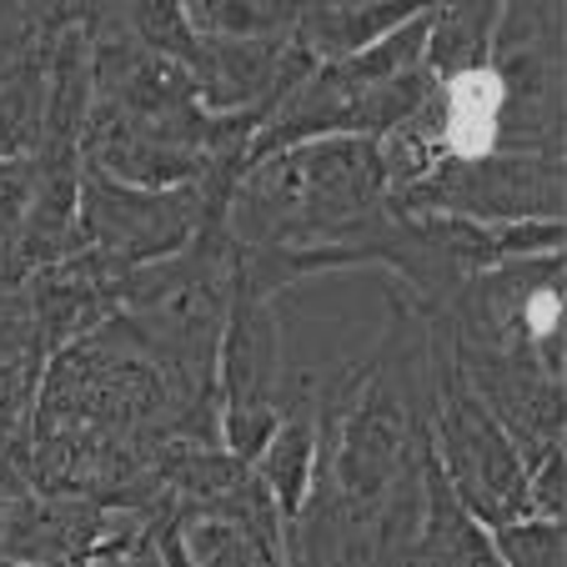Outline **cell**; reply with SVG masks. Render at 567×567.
Here are the masks:
<instances>
[{
    "mask_svg": "<svg viewBox=\"0 0 567 567\" xmlns=\"http://www.w3.org/2000/svg\"><path fill=\"white\" fill-rule=\"evenodd\" d=\"M427 321L392 301L382 342L317 386V457L287 523V567H402L432 462Z\"/></svg>",
    "mask_w": 567,
    "mask_h": 567,
    "instance_id": "obj_1",
    "label": "cell"
},
{
    "mask_svg": "<svg viewBox=\"0 0 567 567\" xmlns=\"http://www.w3.org/2000/svg\"><path fill=\"white\" fill-rule=\"evenodd\" d=\"M392 192L372 136H321L247 161L226 206V236L271 251L281 287L317 271H347L382 231Z\"/></svg>",
    "mask_w": 567,
    "mask_h": 567,
    "instance_id": "obj_2",
    "label": "cell"
},
{
    "mask_svg": "<svg viewBox=\"0 0 567 567\" xmlns=\"http://www.w3.org/2000/svg\"><path fill=\"white\" fill-rule=\"evenodd\" d=\"M236 176L206 172L192 186L172 192H141L121 186L111 176L81 166V192H75V241L71 247L96 251L111 271H136L151 261H166L196 241L206 226H226Z\"/></svg>",
    "mask_w": 567,
    "mask_h": 567,
    "instance_id": "obj_3",
    "label": "cell"
},
{
    "mask_svg": "<svg viewBox=\"0 0 567 567\" xmlns=\"http://www.w3.org/2000/svg\"><path fill=\"white\" fill-rule=\"evenodd\" d=\"M427 352H432V382H437V402H432V462H437L442 482H447L452 497H457L487 533L533 517V503H527V467H523V457H517L513 437H507L503 422L467 392V382H462L457 367H452L447 342H442L432 327H427Z\"/></svg>",
    "mask_w": 567,
    "mask_h": 567,
    "instance_id": "obj_4",
    "label": "cell"
},
{
    "mask_svg": "<svg viewBox=\"0 0 567 567\" xmlns=\"http://www.w3.org/2000/svg\"><path fill=\"white\" fill-rule=\"evenodd\" d=\"M281 321L277 297L236 277L216 342V427L221 447L257 462L281 408Z\"/></svg>",
    "mask_w": 567,
    "mask_h": 567,
    "instance_id": "obj_5",
    "label": "cell"
},
{
    "mask_svg": "<svg viewBox=\"0 0 567 567\" xmlns=\"http://www.w3.org/2000/svg\"><path fill=\"white\" fill-rule=\"evenodd\" d=\"M71 21L91 35V45L136 41L176 65H192L202 35L186 25L182 0H71Z\"/></svg>",
    "mask_w": 567,
    "mask_h": 567,
    "instance_id": "obj_6",
    "label": "cell"
},
{
    "mask_svg": "<svg viewBox=\"0 0 567 567\" xmlns=\"http://www.w3.org/2000/svg\"><path fill=\"white\" fill-rule=\"evenodd\" d=\"M402 567H503L493 533L452 497L437 462H427V507H422L417 543Z\"/></svg>",
    "mask_w": 567,
    "mask_h": 567,
    "instance_id": "obj_7",
    "label": "cell"
},
{
    "mask_svg": "<svg viewBox=\"0 0 567 567\" xmlns=\"http://www.w3.org/2000/svg\"><path fill=\"white\" fill-rule=\"evenodd\" d=\"M192 567H287V537H267L236 517H172Z\"/></svg>",
    "mask_w": 567,
    "mask_h": 567,
    "instance_id": "obj_8",
    "label": "cell"
},
{
    "mask_svg": "<svg viewBox=\"0 0 567 567\" xmlns=\"http://www.w3.org/2000/svg\"><path fill=\"white\" fill-rule=\"evenodd\" d=\"M182 16L206 41H271L291 35L297 0H182Z\"/></svg>",
    "mask_w": 567,
    "mask_h": 567,
    "instance_id": "obj_9",
    "label": "cell"
},
{
    "mask_svg": "<svg viewBox=\"0 0 567 567\" xmlns=\"http://www.w3.org/2000/svg\"><path fill=\"white\" fill-rule=\"evenodd\" d=\"M35 192V161L25 156H0V287H21L16 271V247H21L25 216H31Z\"/></svg>",
    "mask_w": 567,
    "mask_h": 567,
    "instance_id": "obj_10",
    "label": "cell"
},
{
    "mask_svg": "<svg viewBox=\"0 0 567 567\" xmlns=\"http://www.w3.org/2000/svg\"><path fill=\"white\" fill-rule=\"evenodd\" d=\"M493 547L503 557V567H563V523H547V517H523V523H507L493 533Z\"/></svg>",
    "mask_w": 567,
    "mask_h": 567,
    "instance_id": "obj_11",
    "label": "cell"
},
{
    "mask_svg": "<svg viewBox=\"0 0 567 567\" xmlns=\"http://www.w3.org/2000/svg\"><path fill=\"white\" fill-rule=\"evenodd\" d=\"M45 362L41 347H35V317H31V297H25V281L21 287H0V367L6 362Z\"/></svg>",
    "mask_w": 567,
    "mask_h": 567,
    "instance_id": "obj_12",
    "label": "cell"
},
{
    "mask_svg": "<svg viewBox=\"0 0 567 567\" xmlns=\"http://www.w3.org/2000/svg\"><path fill=\"white\" fill-rule=\"evenodd\" d=\"M563 482H567V457H563V447H557L527 472V503H533V517L563 523V503H567Z\"/></svg>",
    "mask_w": 567,
    "mask_h": 567,
    "instance_id": "obj_13",
    "label": "cell"
},
{
    "mask_svg": "<svg viewBox=\"0 0 567 567\" xmlns=\"http://www.w3.org/2000/svg\"><path fill=\"white\" fill-rule=\"evenodd\" d=\"M0 567H21V563H6V557H0Z\"/></svg>",
    "mask_w": 567,
    "mask_h": 567,
    "instance_id": "obj_14",
    "label": "cell"
}]
</instances>
